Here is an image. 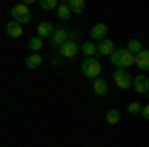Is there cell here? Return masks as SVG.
<instances>
[{
  "mask_svg": "<svg viewBox=\"0 0 149 147\" xmlns=\"http://www.w3.org/2000/svg\"><path fill=\"white\" fill-rule=\"evenodd\" d=\"M109 62L115 70H127L133 66V54H129L125 48H119V50H113L111 56H109Z\"/></svg>",
  "mask_w": 149,
  "mask_h": 147,
  "instance_id": "6da1fadb",
  "label": "cell"
},
{
  "mask_svg": "<svg viewBox=\"0 0 149 147\" xmlns=\"http://www.w3.org/2000/svg\"><path fill=\"white\" fill-rule=\"evenodd\" d=\"M10 16H12V22L16 24H28L30 20H32V12H30V8L26 6V4H14L10 8Z\"/></svg>",
  "mask_w": 149,
  "mask_h": 147,
  "instance_id": "7a4b0ae2",
  "label": "cell"
},
{
  "mask_svg": "<svg viewBox=\"0 0 149 147\" xmlns=\"http://www.w3.org/2000/svg\"><path fill=\"white\" fill-rule=\"evenodd\" d=\"M100 72H102V64H100L97 58H86L81 62V74L86 78H90V79L100 78Z\"/></svg>",
  "mask_w": 149,
  "mask_h": 147,
  "instance_id": "3957f363",
  "label": "cell"
},
{
  "mask_svg": "<svg viewBox=\"0 0 149 147\" xmlns=\"http://www.w3.org/2000/svg\"><path fill=\"white\" fill-rule=\"evenodd\" d=\"M131 76H129V72L127 70H115L113 72V82H115V86L119 88V90H131Z\"/></svg>",
  "mask_w": 149,
  "mask_h": 147,
  "instance_id": "277c9868",
  "label": "cell"
},
{
  "mask_svg": "<svg viewBox=\"0 0 149 147\" xmlns=\"http://www.w3.org/2000/svg\"><path fill=\"white\" fill-rule=\"evenodd\" d=\"M78 52H80V46L76 44L74 40H68V42H64L58 48V56H62V58H76Z\"/></svg>",
  "mask_w": 149,
  "mask_h": 147,
  "instance_id": "5b68a950",
  "label": "cell"
},
{
  "mask_svg": "<svg viewBox=\"0 0 149 147\" xmlns=\"http://www.w3.org/2000/svg\"><path fill=\"white\" fill-rule=\"evenodd\" d=\"M131 88L137 91V93H141V95H145L149 91V79L145 74H141V76H137V78L131 79Z\"/></svg>",
  "mask_w": 149,
  "mask_h": 147,
  "instance_id": "8992f818",
  "label": "cell"
},
{
  "mask_svg": "<svg viewBox=\"0 0 149 147\" xmlns=\"http://www.w3.org/2000/svg\"><path fill=\"white\" fill-rule=\"evenodd\" d=\"M133 66H137L141 72H147L149 70V52L145 50V48L133 56Z\"/></svg>",
  "mask_w": 149,
  "mask_h": 147,
  "instance_id": "52a82bcc",
  "label": "cell"
},
{
  "mask_svg": "<svg viewBox=\"0 0 149 147\" xmlns=\"http://www.w3.org/2000/svg\"><path fill=\"white\" fill-rule=\"evenodd\" d=\"M70 40V32L66 28H56L54 34H52V48H60L64 42Z\"/></svg>",
  "mask_w": 149,
  "mask_h": 147,
  "instance_id": "ba28073f",
  "label": "cell"
},
{
  "mask_svg": "<svg viewBox=\"0 0 149 147\" xmlns=\"http://www.w3.org/2000/svg\"><path fill=\"white\" fill-rule=\"evenodd\" d=\"M113 50H115V44H113V40H109V38L102 40L100 44L95 46V52H97L100 56H111Z\"/></svg>",
  "mask_w": 149,
  "mask_h": 147,
  "instance_id": "9c48e42d",
  "label": "cell"
},
{
  "mask_svg": "<svg viewBox=\"0 0 149 147\" xmlns=\"http://www.w3.org/2000/svg\"><path fill=\"white\" fill-rule=\"evenodd\" d=\"M54 24L52 22H40L38 24V30H36V38H40V40H44V38H50V36L54 34Z\"/></svg>",
  "mask_w": 149,
  "mask_h": 147,
  "instance_id": "30bf717a",
  "label": "cell"
},
{
  "mask_svg": "<svg viewBox=\"0 0 149 147\" xmlns=\"http://www.w3.org/2000/svg\"><path fill=\"white\" fill-rule=\"evenodd\" d=\"M105 34H107V26L103 22L95 24L92 30H90V38H92V40H100V42H102V40H105Z\"/></svg>",
  "mask_w": 149,
  "mask_h": 147,
  "instance_id": "8fae6325",
  "label": "cell"
},
{
  "mask_svg": "<svg viewBox=\"0 0 149 147\" xmlns=\"http://www.w3.org/2000/svg\"><path fill=\"white\" fill-rule=\"evenodd\" d=\"M66 4H68L72 14H81V12L86 10V2L84 0H66Z\"/></svg>",
  "mask_w": 149,
  "mask_h": 147,
  "instance_id": "7c38bea8",
  "label": "cell"
},
{
  "mask_svg": "<svg viewBox=\"0 0 149 147\" xmlns=\"http://www.w3.org/2000/svg\"><path fill=\"white\" fill-rule=\"evenodd\" d=\"M22 26H20V24H16V22H8L6 24V34L10 36V38H20V36H22Z\"/></svg>",
  "mask_w": 149,
  "mask_h": 147,
  "instance_id": "4fadbf2b",
  "label": "cell"
},
{
  "mask_svg": "<svg viewBox=\"0 0 149 147\" xmlns=\"http://www.w3.org/2000/svg\"><path fill=\"white\" fill-rule=\"evenodd\" d=\"M93 91H95V95H105L107 93V82L102 78H95L93 79Z\"/></svg>",
  "mask_w": 149,
  "mask_h": 147,
  "instance_id": "5bb4252c",
  "label": "cell"
},
{
  "mask_svg": "<svg viewBox=\"0 0 149 147\" xmlns=\"http://www.w3.org/2000/svg\"><path fill=\"white\" fill-rule=\"evenodd\" d=\"M72 16H74V14L70 12L68 4H66V2H60V4H58V18H60V20H70Z\"/></svg>",
  "mask_w": 149,
  "mask_h": 147,
  "instance_id": "9a60e30c",
  "label": "cell"
},
{
  "mask_svg": "<svg viewBox=\"0 0 149 147\" xmlns=\"http://www.w3.org/2000/svg\"><path fill=\"white\" fill-rule=\"evenodd\" d=\"M80 52L86 58H93L95 54H97V52H95V44H93V42H84V44H81V48H80Z\"/></svg>",
  "mask_w": 149,
  "mask_h": 147,
  "instance_id": "2e32d148",
  "label": "cell"
},
{
  "mask_svg": "<svg viewBox=\"0 0 149 147\" xmlns=\"http://www.w3.org/2000/svg\"><path fill=\"white\" fill-rule=\"evenodd\" d=\"M38 66H42V56H40V54H32V56L26 58V68L34 70V68H38Z\"/></svg>",
  "mask_w": 149,
  "mask_h": 147,
  "instance_id": "e0dca14e",
  "label": "cell"
},
{
  "mask_svg": "<svg viewBox=\"0 0 149 147\" xmlns=\"http://www.w3.org/2000/svg\"><path fill=\"white\" fill-rule=\"evenodd\" d=\"M119 119H121V111L119 109H109V111L105 113V121L109 125H115Z\"/></svg>",
  "mask_w": 149,
  "mask_h": 147,
  "instance_id": "ac0fdd59",
  "label": "cell"
},
{
  "mask_svg": "<svg viewBox=\"0 0 149 147\" xmlns=\"http://www.w3.org/2000/svg\"><path fill=\"white\" fill-rule=\"evenodd\" d=\"M125 50L129 52V54H133V56H135L137 52H141V50H143V44H141L139 40H129V42H127V46H125Z\"/></svg>",
  "mask_w": 149,
  "mask_h": 147,
  "instance_id": "d6986e66",
  "label": "cell"
},
{
  "mask_svg": "<svg viewBox=\"0 0 149 147\" xmlns=\"http://www.w3.org/2000/svg\"><path fill=\"white\" fill-rule=\"evenodd\" d=\"M28 48H30L34 54H38V52L44 48V42H42L40 38H36V36H34V38H30V40H28Z\"/></svg>",
  "mask_w": 149,
  "mask_h": 147,
  "instance_id": "ffe728a7",
  "label": "cell"
},
{
  "mask_svg": "<svg viewBox=\"0 0 149 147\" xmlns=\"http://www.w3.org/2000/svg\"><path fill=\"white\" fill-rule=\"evenodd\" d=\"M40 8L42 10H54V8H58V0H42Z\"/></svg>",
  "mask_w": 149,
  "mask_h": 147,
  "instance_id": "44dd1931",
  "label": "cell"
},
{
  "mask_svg": "<svg viewBox=\"0 0 149 147\" xmlns=\"http://www.w3.org/2000/svg\"><path fill=\"white\" fill-rule=\"evenodd\" d=\"M139 109H141V105H139L137 102H131L129 105H127V113H131V115H137Z\"/></svg>",
  "mask_w": 149,
  "mask_h": 147,
  "instance_id": "7402d4cb",
  "label": "cell"
},
{
  "mask_svg": "<svg viewBox=\"0 0 149 147\" xmlns=\"http://www.w3.org/2000/svg\"><path fill=\"white\" fill-rule=\"evenodd\" d=\"M139 113H141L143 119H149V107H147V105H143V107L139 109Z\"/></svg>",
  "mask_w": 149,
  "mask_h": 147,
  "instance_id": "603a6c76",
  "label": "cell"
}]
</instances>
